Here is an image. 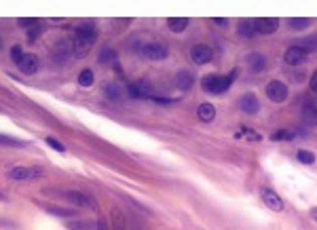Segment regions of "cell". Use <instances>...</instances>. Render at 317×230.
Listing matches in <instances>:
<instances>
[{
    "instance_id": "obj_1",
    "label": "cell",
    "mask_w": 317,
    "mask_h": 230,
    "mask_svg": "<svg viewBox=\"0 0 317 230\" xmlns=\"http://www.w3.org/2000/svg\"><path fill=\"white\" fill-rule=\"evenodd\" d=\"M129 49H131V51H136L138 55L150 59V62H161V59H165L169 55L167 45L161 43V41H142V43H138L136 38H131Z\"/></svg>"
},
{
    "instance_id": "obj_2",
    "label": "cell",
    "mask_w": 317,
    "mask_h": 230,
    "mask_svg": "<svg viewBox=\"0 0 317 230\" xmlns=\"http://www.w3.org/2000/svg\"><path fill=\"white\" fill-rule=\"evenodd\" d=\"M237 72H239V70L235 68V70H231V72H229L227 76H220V74L205 76V78L201 81L203 91H205V93H212V95H220V93H224V91H227V89L233 85V81H235V76H237Z\"/></svg>"
},
{
    "instance_id": "obj_3",
    "label": "cell",
    "mask_w": 317,
    "mask_h": 230,
    "mask_svg": "<svg viewBox=\"0 0 317 230\" xmlns=\"http://www.w3.org/2000/svg\"><path fill=\"white\" fill-rule=\"evenodd\" d=\"M66 198L70 203H72L74 207H85V209H93V211H97L99 205L97 201L91 194H85V192H78V190H70V192H66Z\"/></svg>"
},
{
    "instance_id": "obj_4",
    "label": "cell",
    "mask_w": 317,
    "mask_h": 230,
    "mask_svg": "<svg viewBox=\"0 0 317 230\" xmlns=\"http://www.w3.org/2000/svg\"><path fill=\"white\" fill-rule=\"evenodd\" d=\"M264 93H267V97L271 102L283 104L285 99H288V87H285V83H281V81H271L267 85V89H264Z\"/></svg>"
},
{
    "instance_id": "obj_5",
    "label": "cell",
    "mask_w": 317,
    "mask_h": 230,
    "mask_svg": "<svg viewBox=\"0 0 317 230\" xmlns=\"http://www.w3.org/2000/svg\"><path fill=\"white\" fill-rule=\"evenodd\" d=\"M190 57L197 66H205L214 59V51H212L209 45H195L190 49Z\"/></svg>"
},
{
    "instance_id": "obj_6",
    "label": "cell",
    "mask_w": 317,
    "mask_h": 230,
    "mask_svg": "<svg viewBox=\"0 0 317 230\" xmlns=\"http://www.w3.org/2000/svg\"><path fill=\"white\" fill-rule=\"evenodd\" d=\"M43 175V169L40 167H13L9 171V177L11 179H36Z\"/></svg>"
},
{
    "instance_id": "obj_7",
    "label": "cell",
    "mask_w": 317,
    "mask_h": 230,
    "mask_svg": "<svg viewBox=\"0 0 317 230\" xmlns=\"http://www.w3.org/2000/svg\"><path fill=\"white\" fill-rule=\"evenodd\" d=\"M254 26H256V32H260V34H273V32H277V28H279V19L260 17V19H254Z\"/></svg>"
},
{
    "instance_id": "obj_8",
    "label": "cell",
    "mask_w": 317,
    "mask_h": 230,
    "mask_svg": "<svg viewBox=\"0 0 317 230\" xmlns=\"http://www.w3.org/2000/svg\"><path fill=\"white\" fill-rule=\"evenodd\" d=\"M309 57V53H304L300 47H290L288 51H285V55H283V59H285V64L288 66H300V64H304V59Z\"/></svg>"
},
{
    "instance_id": "obj_9",
    "label": "cell",
    "mask_w": 317,
    "mask_h": 230,
    "mask_svg": "<svg viewBox=\"0 0 317 230\" xmlns=\"http://www.w3.org/2000/svg\"><path fill=\"white\" fill-rule=\"evenodd\" d=\"M262 201L267 203V207H271L273 211H281L283 209V201H281V196L279 194H275L271 188H262Z\"/></svg>"
},
{
    "instance_id": "obj_10",
    "label": "cell",
    "mask_w": 317,
    "mask_h": 230,
    "mask_svg": "<svg viewBox=\"0 0 317 230\" xmlns=\"http://www.w3.org/2000/svg\"><path fill=\"white\" fill-rule=\"evenodd\" d=\"M241 110L245 114H250L254 116L260 110V102H258V97L254 95V93H248V95H243L241 97Z\"/></svg>"
},
{
    "instance_id": "obj_11",
    "label": "cell",
    "mask_w": 317,
    "mask_h": 230,
    "mask_svg": "<svg viewBox=\"0 0 317 230\" xmlns=\"http://www.w3.org/2000/svg\"><path fill=\"white\" fill-rule=\"evenodd\" d=\"M19 70H22L24 74H36L38 72V57L32 53H26L22 64H19Z\"/></svg>"
},
{
    "instance_id": "obj_12",
    "label": "cell",
    "mask_w": 317,
    "mask_h": 230,
    "mask_svg": "<svg viewBox=\"0 0 317 230\" xmlns=\"http://www.w3.org/2000/svg\"><path fill=\"white\" fill-rule=\"evenodd\" d=\"M192 83H195V78H192V74L186 72V70H182V72L176 74V89H180V91L192 89Z\"/></svg>"
},
{
    "instance_id": "obj_13",
    "label": "cell",
    "mask_w": 317,
    "mask_h": 230,
    "mask_svg": "<svg viewBox=\"0 0 317 230\" xmlns=\"http://www.w3.org/2000/svg\"><path fill=\"white\" fill-rule=\"evenodd\" d=\"M248 66L252 72H262L264 68H267V59H264L262 53H250L248 55Z\"/></svg>"
},
{
    "instance_id": "obj_14",
    "label": "cell",
    "mask_w": 317,
    "mask_h": 230,
    "mask_svg": "<svg viewBox=\"0 0 317 230\" xmlns=\"http://www.w3.org/2000/svg\"><path fill=\"white\" fill-rule=\"evenodd\" d=\"M197 116H199V121H203V123H212L214 118H216V108H214L212 104H201L197 108Z\"/></svg>"
},
{
    "instance_id": "obj_15",
    "label": "cell",
    "mask_w": 317,
    "mask_h": 230,
    "mask_svg": "<svg viewBox=\"0 0 317 230\" xmlns=\"http://www.w3.org/2000/svg\"><path fill=\"white\" fill-rule=\"evenodd\" d=\"M302 121L306 125H317V104H306L302 108Z\"/></svg>"
},
{
    "instance_id": "obj_16",
    "label": "cell",
    "mask_w": 317,
    "mask_h": 230,
    "mask_svg": "<svg viewBox=\"0 0 317 230\" xmlns=\"http://www.w3.org/2000/svg\"><path fill=\"white\" fill-rule=\"evenodd\" d=\"M167 26H169L171 32H184L186 26H188V19L186 17H169L167 19Z\"/></svg>"
},
{
    "instance_id": "obj_17",
    "label": "cell",
    "mask_w": 317,
    "mask_h": 230,
    "mask_svg": "<svg viewBox=\"0 0 317 230\" xmlns=\"http://www.w3.org/2000/svg\"><path fill=\"white\" fill-rule=\"evenodd\" d=\"M112 230H127L125 215L121 209H112Z\"/></svg>"
},
{
    "instance_id": "obj_18",
    "label": "cell",
    "mask_w": 317,
    "mask_h": 230,
    "mask_svg": "<svg viewBox=\"0 0 317 230\" xmlns=\"http://www.w3.org/2000/svg\"><path fill=\"white\" fill-rule=\"evenodd\" d=\"M235 137H243V139H248V142H260L262 139V135L260 133H256V131H252V129H248V127H241L237 133H235Z\"/></svg>"
},
{
    "instance_id": "obj_19",
    "label": "cell",
    "mask_w": 317,
    "mask_h": 230,
    "mask_svg": "<svg viewBox=\"0 0 317 230\" xmlns=\"http://www.w3.org/2000/svg\"><path fill=\"white\" fill-rule=\"evenodd\" d=\"M239 34L245 36V38H252V36H256V26H254V19H248V22H241L239 26Z\"/></svg>"
},
{
    "instance_id": "obj_20",
    "label": "cell",
    "mask_w": 317,
    "mask_h": 230,
    "mask_svg": "<svg viewBox=\"0 0 317 230\" xmlns=\"http://www.w3.org/2000/svg\"><path fill=\"white\" fill-rule=\"evenodd\" d=\"M66 228H70V230H91V228H93V224H91L89 219L74 217V219H70V222L66 224Z\"/></svg>"
},
{
    "instance_id": "obj_21",
    "label": "cell",
    "mask_w": 317,
    "mask_h": 230,
    "mask_svg": "<svg viewBox=\"0 0 317 230\" xmlns=\"http://www.w3.org/2000/svg\"><path fill=\"white\" fill-rule=\"evenodd\" d=\"M0 146H9V148H24V146H26V142H22V139H17V137H11V135L0 133Z\"/></svg>"
},
{
    "instance_id": "obj_22",
    "label": "cell",
    "mask_w": 317,
    "mask_h": 230,
    "mask_svg": "<svg viewBox=\"0 0 317 230\" xmlns=\"http://www.w3.org/2000/svg\"><path fill=\"white\" fill-rule=\"evenodd\" d=\"M104 93H106L108 99H112V102H119V99H121V87L117 83H108L104 87Z\"/></svg>"
},
{
    "instance_id": "obj_23",
    "label": "cell",
    "mask_w": 317,
    "mask_h": 230,
    "mask_svg": "<svg viewBox=\"0 0 317 230\" xmlns=\"http://www.w3.org/2000/svg\"><path fill=\"white\" fill-rule=\"evenodd\" d=\"M294 137H296V133H294V131H288V129H281V131H275V133L271 135L273 142H292Z\"/></svg>"
},
{
    "instance_id": "obj_24",
    "label": "cell",
    "mask_w": 317,
    "mask_h": 230,
    "mask_svg": "<svg viewBox=\"0 0 317 230\" xmlns=\"http://www.w3.org/2000/svg\"><path fill=\"white\" fill-rule=\"evenodd\" d=\"M93 81H95V76H93L91 70H83V72L78 74V85L80 87H91V85H93Z\"/></svg>"
},
{
    "instance_id": "obj_25",
    "label": "cell",
    "mask_w": 317,
    "mask_h": 230,
    "mask_svg": "<svg viewBox=\"0 0 317 230\" xmlns=\"http://www.w3.org/2000/svg\"><path fill=\"white\" fill-rule=\"evenodd\" d=\"M99 62H101V64H115V66H117V53H115V49H104V51L99 53Z\"/></svg>"
},
{
    "instance_id": "obj_26",
    "label": "cell",
    "mask_w": 317,
    "mask_h": 230,
    "mask_svg": "<svg viewBox=\"0 0 317 230\" xmlns=\"http://www.w3.org/2000/svg\"><path fill=\"white\" fill-rule=\"evenodd\" d=\"M296 158H298L300 163H304V165H313L315 163V154L309 152V150H298V152H296Z\"/></svg>"
},
{
    "instance_id": "obj_27",
    "label": "cell",
    "mask_w": 317,
    "mask_h": 230,
    "mask_svg": "<svg viewBox=\"0 0 317 230\" xmlns=\"http://www.w3.org/2000/svg\"><path fill=\"white\" fill-rule=\"evenodd\" d=\"M49 213L53 215H59V217H76V211H72V209H61V207H47Z\"/></svg>"
},
{
    "instance_id": "obj_28",
    "label": "cell",
    "mask_w": 317,
    "mask_h": 230,
    "mask_svg": "<svg viewBox=\"0 0 317 230\" xmlns=\"http://www.w3.org/2000/svg\"><path fill=\"white\" fill-rule=\"evenodd\" d=\"M296 47H300L304 53L317 51V41H315V38H313V41H311V38H304V41H298V45H296Z\"/></svg>"
},
{
    "instance_id": "obj_29",
    "label": "cell",
    "mask_w": 317,
    "mask_h": 230,
    "mask_svg": "<svg viewBox=\"0 0 317 230\" xmlns=\"http://www.w3.org/2000/svg\"><path fill=\"white\" fill-rule=\"evenodd\" d=\"M24 49L22 47H19V45H15V47H11V59H13V62L19 66V64H22V59H24Z\"/></svg>"
},
{
    "instance_id": "obj_30",
    "label": "cell",
    "mask_w": 317,
    "mask_h": 230,
    "mask_svg": "<svg viewBox=\"0 0 317 230\" xmlns=\"http://www.w3.org/2000/svg\"><path fill=\"white\" fill-rule=\"evenodd\" d=\"M290 26L292 30H302L309 26V19H304V17H296V19H290Z\"/></svg>"
},
{
    "instance_id": "obj_31",
    "label": "cell",
    "mask_w": 317,
    "mask_h": 230,
    "mask_svg": "<svg viewBox=\"0 0 317 230\" xmlns=\"http://www.w3.org/2000/svg\"><path fill=\"white\" fill-rule=\"evenodd\" d=\"M127 95H129L131 99H140V97H142V91L138 89L136 83H129V85H127Z\"/></svg>"
},
{
    "instance_id": "obj_32",
    "label": "cell",
    "mask_w": 317,
    "mask_h": 230,
    "mask_svg": "<svg viewBox=\"0 0 317 230\" xmlns=\"http://www.w3.org/2000/svg\"><path fill=\"white\" fill-rule=\"evenodd\" d=\"M47 144L53 148V150H57V152H64V150H66V146L61 144L59 139H55V137H47Z\"/></svg>"
},
{
    "instance_id": "obj_33",
    "label": "cell",
    "mask_w": 317,
    "mask_h": 230,
    "mask_svg": "<svg viewBox=\"0 0 317 230\" xmlns=\"http://www.w3.org/2000/svg\"><path fill=\"white\" fill-rule=\"evenodd\" d=\"M40 34H43V26H40V24L28 30V38H30V41H36V38H38Z\"/></svg>"
},
{
    "instance_id": "obj_34",
    "label": "cell",
    "mask_w": 317,
    "mask_h": 230,
    "mask_svg": "<svg viewBox=\"0 0 317 230\" xmlns=\"http://www.w3.org/2000/svg\"><path fill=\"white\" fill-rule=\"evenodd\" d=\"M40 22H38V19H34V17H28V19H19V26H22V28H34V26H38Z\"/></svg>"
},
{
    "instance_id": "obj_35",
    "label": "cell",
    "mask_w": 317,
    "mask_h": 230,
    "mask_svg": "<svg viewBox=\"0 0 317 230\" xmlns=\"http://www.w3.org/2000/svg\"><path fill=\"white\" fill-rule=\"evenodd\" d=\"M95 230H110L108 219H106V217H99V219H97V224H95Z\"/></svg>"
},
{
    "instance_id": "obj_36",
    "label": "cell",
    "mask_w": 317,
    "mask_h": 230,
    "mask_svg": "<svg viewBox=\"0 0 317 230\" xmlns=\"http://www.w3.org/2000/svg\"><path fill=\"white\" fill-rule=\"evenodd\" d=\"M309 87H311V91H315L317 93V70L311 74V81H309Z\"/></svg>"
},
{
    "instance_id": "obj_37",
    "label": "cell",
    "mask_w": 317,
    "mask_h": 230,
    "mask_svg": "<svg viewBox=\"0 0 317 230\" xmlns=\"http://www.w3.org/2000/svg\"><path fill=\"white\" fill-rule=\"evenodd\" d=\"M212 22H214V24H220V26H227V24H229L227 19H222V17H214Z\"/></svg>"
},
{
    "instance_id": "obj_38",
    "label": "cell",
    "mask_w": 317,
    "mask_h": 230,
    "mask_svg": "<svg viewBox=\"0 0 317 230\" xmlns=\"http://www.w3.org/2000/svg\"><path fill=\"white\" fill-rule=\"evenodd\" d=\"M311 217H313V219H317V207H313V209H311Z\"/></svg>"
},
{
    "instance_id": "obj_39",
    "label": "cell",
    "mask_w": 317,
    "mask_h": 230,
    "mask_svg": "<svg viewBox=\"0 0 317 230\" xmlns=\"http://www.w3.org/2000/svg\"><path fill=\"white\" fill-rule=\"evenodd\" d=\"M3 198H5V194H3V192H0V201H3Z\"/></svg>"
}]
</instances>
